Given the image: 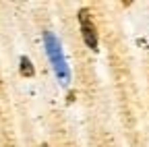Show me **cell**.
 <instances>
[{
    "instance_id": "cell-3",
    "label": "cell",
    "mask_w": 149,
    "mask_h": 147,
    "mask_svg": "<svg viewBox=\"0 0 149 147\" xmlns=\"http://www.w3.org/2000/svg\"><path fill=\"white\" fill-rule=\"evenodd\" d=\"M21 75H23V77H33V75H35V70H33V66H31V60H29L27 56H21Z\"/></svg>"
},
{
    "instance_id": "cell-1",
    "label": "cell",
    "mask_w": 149,
    "mask_h": 147,
    "mask_svg": "<svg viewBox=\"0 0 149 147\" xmlns=\"http://www.w3.org/2000/svg\"><path fill=\"white\" fill-rule=\"evenodd\" d=\"M44 44H46V54L52 62V68L56 72V77L60 79V83H68L70 79V70H68V64H66V58L62 54V46L58 42V38L52 33V31H46L44 33Z\"/></svg>"
},
{
    "instance_id": "cell-4",
    "label": "cell",
    "mask_w": 149,
    "mask_h": 147,
    "mask_svg": "<svg viewBox=\"0 0 149 147\" xmlns=\"http://www.w3.org/2000/svg\"><path fill=\"white\" fill-rule=\"evenodd\" d=\"M42 147H50V145H46V143H44V145H42Z\"/></svg>"
},
{
    "instance_id": "cell-2",
    "label": "cell",
    "mask_w": 149,
    "mask_h": 147,
    "mask_svg": "<svg viewBox=\"0 0 149 147\" xmlns=\"http://www.w3.org/2000/svg\"><path fill=\"white\" fill-rule=\"evenodd\" d=\"M79 23H81V35H83V42L89 50L95 52L97 46H100V38H97V31H95V25H93L91 17H89V10L87 8H81L79 10Z\"/></svg>"
}]
</instances>
